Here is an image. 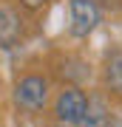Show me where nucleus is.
<instances>
[{
	"instance_id": "1",
	"label": "nucleus",
	"mask_w": 122,
	"mask_h": 127,
	"mask_svg": "<svg viewBox=\"0 0 122 127\" xmlns=\"http://www.w3.org/2000/svg\"><path fill=\"white\" fill-rule=\"evenodd\" d=\"M48 96H51V82L45 73H23L11 91V99L23 113H40L48 104Z\"/></svg>"
},
{
	"instance_id": "2",
	"label": "nucleus",
	"mask_w": 122,
	"mask_h": 127,
	"mask_svg": "<svg viewBox=\"0 0 122 127\" xmlns=\"http://www.w3.org/2000/svg\"><path fill=\"white\" fill-rule=\"evenodd\" d=\"M85 107H88V93L82 91V88H77V85L60 88L54 102H51L54 119L60 124H68V127H77V122L82 119V113H85Z\"/></svg>"
},
{
	"instance_id": "3",
	"label": "nucleus",
	"mask_w": 122,
	"mask_h": 127,
	"mask_svg": "<svg viewBox=\"0 0 122 127\" xmlns=\"http://www.w3.org/2000/svg\"><path fill=\"white\" fill-rule=\"evenodd\" d=\"M68 17H71V26L68 31L77 40H85L88 34H94V28L100 26L102 11L97 6V0H68Z\"/></svg>"
},
{
	"instance_id": "4",
	"label": "nucleus",
	"mask_w": 122,
	"mask_h": 127,
	"mask_svg": "<svg viewBox=\"0 0 122 127\" xmlns=\"http://www.w3.org/2000/svg\"><path fill=\"white\" fill-rule=\"evenodd\" d=\"M102 85L105 91L122 96V48H111L102 62Z\"/></svg>"
},
{
	"instance_id": "5",
	"label": "nucleus",
	"mask_w": 122,
	"mask_h": 127,
	"mask_svg": "<svg viewBox=\"0 0 122 127\" xmlns=\"http://www.w3.org/2000/svg\"><path fill=\"white\" fill-rule=\"evenodd\" d=\"M23 31V23L17 17V11L9 9V6H0V45H14L17 42V37Z\"/></svg>"
},
{
	"instance_id": "6",
	"label": "nucleus",
	"mask_w": 122,
	"mask_h": 127,
	"mask_svg": "<svg viewBox=\"0 0 122 127\" xmlns=\"http://www.w3.org/2000/svg\"><path fill=\"white\" fill-rule=\"evenodd\" d=\"M108 107H105L102 99H88V107L82 119L77 122V127H108Z\"/></svg>"
},
{
	"instance_id": "7",
	"label": "nucleus",
	"mask_w": 122,
	"mask_h": 127,
	"mask_svg": "<svg viewBox=\"0 0 122 127\" xmlns=\"http://www.w3.org/2000/svg\"><path fill=\"white\" fill-rule=\"evenodd\" d=\"M17 3H20L26 11H40L43 6H48V3H51V0H17Z\"/></svg>"
},
{
	"instance_id": "8",
	"label": "nucleus",
	"mask_w": 122,
	"mask_h": 127,
	"mask_svg": "<svg viewBox=\"0 0 122 127\" xmlns=\"http://www.w3.org/2000/svg\"><path fill=\"white\" fill-rule=\"evenodd\" d=\"M54 127H68V124H54Z\"/></svg>"
}]
</instances>
